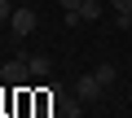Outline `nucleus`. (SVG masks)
Listing matches in <instances>:
<instances>
[{"label": "nucleus", "mask_w": 132, "mask_h": 118, "mask_svg": "<svg viewBox=\"0 0 132 118\" xmlns=\"http://www.w3.org/2000/svg\"><path fill=\"white\" fill-rule=\"evenodd\" d=\"M110 9H114V18H119V26L128 31V26H132V0H110Z\"/></svg>", "instance_id": "obj_4"}, {"label": "nucleus", "mask_w": 132, "mask_h": 118, "mask_svg": "<svg viewBox=\"0 0 132 118\" xmlns=\"http://www.w3.org/2000/svg\"><path fill=\"white\" fill-rule=\"evenodd\" d=\"M93 74H97V83H101V88H106V83H114V79H119V70H114V66H110V61H101V66H97V70H93Z\"/></svg>", "instance_id": "obj_7"}, {"label": "nucleus", "mask_w": 132, "mask_h": 118, "mask_svg": "<svg viewBox=\"0 0 132 118\" xmlns=\"http://www.w3.org/2000/svg\"><path fill=\"white\" fill-rule=\"evenodd\" d=\"M0 79H5L9 88H22V83L31 79V61H27V57H18V61H5V66H0Z\"/></svg>", "instance_id": "obj_1"}, {"label": "nucleus", "mask_w": 132, "mask_h": 118, "mask_svg": "<svg viewBox=\"0 0 132 118\" xmlns=\"http://www.w3.org/2000/svg\"><path fill=\"white\" fill-rule=\"evenodd\" d=\"M57 109H62L66 118H79V114H84V101H79V96H62V101H57Z\"/></svg>", "instance_id": "obj_6"}, {"label": "nucleus", "mask_w": 132, "mask_h": 118, "mask_svg": "<svg viewBox=\"0 0 132 118\" xmlns=\"http://www.w3.org/2000/svg\"><path fill=\"white\" fill-rule=\"evenodd\" d=\"M75 96H79L84 105H88V101H97V96H101V83H97V74H79V79H75Z\"/></svg>", "instance_id": "obj_2"}, {"label": "nucleus", "mask_w": 132, "mask_h": 118, "mask_svg": "<svg viewBox=\"0 0 132 118\" xmlns=\"http://www.w3.org/2000/svg\"><path fill=\"white\" fill-rule=\"evenodd\" d=\"M57 5H62L66 13H71V9H79V5H84V0H57Z\"/></svg>", "instance_id": "obj_9"}, {"label": "nucleus", "mask_w": 132, "mask_h": 118, "mask_svg": "<svg viewBox=\"0 0 132 118\" xmlns=\"http://www.w3.org/2000/svg\"><path fill=\"white\" fill-rule=\"evenodd\" d=\"M27 61H31V74H35V79H48V70H53V61H48L44 52H35V57H27Z\"/></svg>", "instance_id": "obj_5"}, {"label": "nucleus", "mask_w": 132, "mask_h": 118, "mask_svg": "<svg viewBox=\"0 0 132 118\" xmlns=\"http://www.w3.org/2000/svg\"><path fill=\"white\" fill-rule=\"evenodd\" d=\"M9 118H22V114H9Z\"/></svg>", "instance_id": "obj_11"}, {"label": "nucleus", "mask_w": 132, "mask_h": 118, "mask_svg": "<svg viewBox=\"0 0 132 118\" xmlns=\"http://www.w3.org/2000/svg\"><path fill=\"white\" fill-rule=\"evenodd\" d=\"M79 18L97 22V18H101V0H84V5H79Z\"/></svg>", "instance_id": "obj_8"}, {"label": "nucleus", "mask_w": 132, "mask_h": 118, "mask_svg": "<svg viewBox=\"0 0 132 118\" xmlns=\"http://www.w3.org/2000/svg\"><path fill=\"white\" fill-rule=\"evenodd\" d=\"M0 18H13V9H9V0H0Z\"/></svg>", "instance_id": "obj_10"}, {"label": "nucleus", "mask_w": 132, "mask_h": 118, "mask_svg": "<svg viewBox=\"0 0 132 118\" xmlns=\"http://www.w3.org/2000/svg\"><path fill=\"white\" fill-rule=\"evenodd\" d=\"M9 22H13V35L22 39V35H31V31H35V9H13V18H9Z\"/></svg>", "instance_id": "obj_3"}]
</instances>
